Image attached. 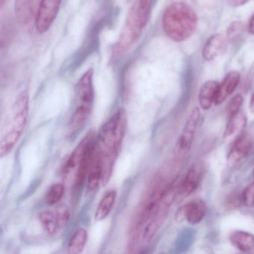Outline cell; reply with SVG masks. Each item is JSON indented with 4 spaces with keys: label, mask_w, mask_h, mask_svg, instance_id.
I'll list each match as a JSON object with an SVG mask.
<instances>
[{
    "label": "cell",
    "mask_w": 254,
    "mask_h": 254,
    "mask_svg": "<svg viewBox=\"0 0 254 254\" xmlns=\"http://www.w3.org/2000/svg\"><path fill=\"white\" fill-rule=\"evenodd\" d=\"M126 123L124 110H119L102 126L96 138L94 149L102 160L104 186L108 184L112 175L114 164L126 133Z\"/></svg>",
    "instance_id": "cell-1"
},
{
    "label": "cell",
    "mask_w": 254,
    "mask_h": 254,
    "mask_svg": "<svg viewBox=\"0 0 254 254\" xmlns=\"http://www.w3.org/2000/svg\"><path fill=\"white\" fill-rule=\"evenodd\" d=\"M197 26V14L184 2L171 4L163 14V30L175 42L187 41L194 33Z\"/></svg>",
    "instance_id": "cell-2"
},
{
    "label": "cell",
    "mask_w": 254,
    "mask_h": 254,
    "mask_svg": "<svg viewBox=\"0 0 254 254\" xmlns=\"http://www.w3.org/2000/svg\"><path fill=\"white\" fill-rule=\"evenodd\" d=\"M77 105L69 123V130L76 131L83 127L93 111L94 102L93 69H87L80 78L76 87Z\"/></svg>",
    "instance_id": "cell-3"
},
{
    "label": "cell",
    "mask_w": 254,
    "mask_h": 254,
    "mask_svg": "<svg viewBox=\"0 0 254 254\" xmlns=\"http://www.w3.org/2000/svg\"><path fill=\"white\" fill-rule=\"evenodd\" d=\"M29 109V93L24 90L19 94L14 102L11 126L0 142V157L9 154L18 142L27 123Z\"/></svg>",
    "instance_id": "cell-4"
},
{
    "label": "cell",
    "mask_w": 254,
    "mask_h": 254,
    "mask_svg": "<svg viewBox=\"0 0 254 254\" xmlns=\"http://www.w3.org/2000/svg\"><path fill=\"white\" fill-rule=\"evenodd\" d=\"M144 29L145 27L141 23L136 14V8L133 6L127 15L120 40L116 47V56H122L125 53H127L137 42Z\"/></svg>",
    "instance_id": "cell-5"
},
{
    "label": "cell",
    "mask_w": 254,
    "mask_h": 254,
    "mask_svg": "<svg viewBox=\"0 0 254 254\" xmlns=\"http://www.w3.org/2000/svg\"><path fill=\"white\" fill-rule=\"evenodd\" d=\"M62 0H41L36 19L35 26L38 33L47 32L57 17Z\"/></svg>",
    "instance_id": "cell-6"
},
{
    "label": "cell",
    "mask_w": 254,
    "mask_h": 254,
    "mask_svg": "<svg viewBox=\"0 0 254 254\" xmlns=\"http://www.w3.org/2000/svg\"><path fill=\"white\" fill-rule=\"evenodd\" d=\"M206 214V204L201 199H195L178 209L175 215V219L180 221H186L190 224L200 223Z\"/></svg>",
    "instance_id": "cell-7"
},
{
    "label": "cell",
    "mask_w": 254,
    "mask_h": 254,
    "mask_svg": "<svg viewBox=\"0 0 254 254\" xmlns=\"http://www.w3.org/2000/svg\"><path fill=\"white\" fill-rule=\"evenodd\" d=\"M93 132L87 133L71 154L64 168L63 172L66 176L77 169L84 156L93 148L96 141Z\"/></svg>",
    "instance_id": "cell-8"
},
{
    "label": "cell",
    "mask_w": 254,
    "mask_h": 254,
    "mask_svg": "<svg viewBox=\"0 0 254 254\" xmlns=\"http://www.w3.org/2000/svg\"><path fill=\"white\" fill-rule=\"evenodd\" d=\"M253 146V138L248 133H242L233 142L228 155L229 164L234 165L239 163L249 154Z\"/></svg>",
    "instance_id": "cell-9"
},
{
    "label": "cell",
    "mask_w": 254,
    "mask_h": 254,
    "mask_svg": "<svg viewBox=\"0 0 254 254\" xmlns=\"http://www.w3.org/2000/svg\"><path fill=\"white\" fill-rule=\"evenodd\" d=\"M87 192L93 194L99 190V187L103 184V169L100 157L93 148L91 162L89 168L87 178Z\"/></svg>",
    "instance_id": "cell-10"
},
{
    "label": "cell",
    "mask_w": 254,
    "mask_h": 254,
    "mask_svg": "<svg viewBox=\"0 0 254 254\" xmlns=\"http://www.w3.org/2000/svg\"><path fill=\"white\" fill-rule=\"evenodd\" d=\"M200 119V109L194 108L191 111L180 137L178 145L181 150H188L192 144Z\"/></svg>",
    "instance_id": "cell-11"
},
{
    "label": "cell",
    "mask_w": 254,
    "mask_h": 254,
    "mask_svg": "<svg viewBox=\"0 0 254 254\" xmlns=\"http://www.w3.org/2000/svg\"><path fill=\"white\" fill-rule=\"evenodd\" d=\"M227 49V38L221 34L212 35L206 41L202 51L203 59L215 60L224 54Z\"/></svg>",
    "instance_id": "cell-12"
},
{
    "label": "cell",
    "mask_w": 254,
    "mask_h": 254,
    "mask_svg": "<svg viewBox=\"0 0 254 254\" xmlns=\"http://www.w3.org/2000/svg\"><path fill=\"white\" fill-rule=\"evenodd\" d=\"M247 123L248 120L246 116L242 111H239L236 115L229 117L228 123L226 126L223 134L224 140L226 142L236 140L243 133L244 130L247 126Z\"/></svg>",
    "instance_id": "cell-13"
},
{
    "label": "cell",
    "mask_w": 254,
    "mask_h": 254,
    "mask_svg": "<svg viewBox=\"0 0 254 254\" xmlns=\"http://www.w3.org/2000/svg\"><path fill=\"white\" fill-rule=\"evenodd\" d=\"M240 73L237 71H232L229 72L222 82L218 85V92H217L215 105L222 104L233 92L240 82Z\"/></svg>",
    "instance_id": "cell-14"
},
{
    "label": "cell",
    "mask_w": 254,
    "mask_h": 254,
    "mask_svg": "<svg viewBox=\"0 0 254 254\" xmlns=\"http://www.w3.org/2000/svg\"><path fill=\"white\" fill-rule=\"evenodd\" d=\"M202 171L201 166L199 164H194L190 167L181 183L180 189L183 194L190 195L197 190L201 179Z\"/></svg>",
    "instance_id": "cell-15"
},
{
    "label": "cell",
    "mask_w": 254,
    "mask_h": 254,
    "mask_svg": "<svg viewBox=\"0 0 254 254\" xmlns=\"http://www.w3.org/2000/svg\"><path fill=\"white\" fill-rule=\"evenodd\" d=\"M218 84L217 81H206L200 87L199 91L198 101L199 105L202 109L206 111L212 107V104L215 102L217 92H218Z\"/></svg>",
    "instance_id": "cell-16"
},
{
    "label": "cell",
    "mask_w": 254,
    "mask_h": 254,
    "mask_svg": "<svg viewBox=\"0 0 254 254\" xmlns=\"http://www.w3.org/2000/svg\"><path fill=\"white\" fill-rule=\"evenodd\" d=\"M232 245L242 252H250L254 250V236L243 230H236L230 234Z\"/></svg>",
    "instance_id": "cell-17"
},
{
    "label": "cell",
    "mask_w": 254,
    "mask_h": 254,
    "mask_svg": "<svg viewBox=\"0 0 254 254\" xmlns=\"http://www.w3.org/2000/svg\"><path fill=\"white\" fill-rule=\"evenodd\" d=\"M117 193L115 190H110L105 193L98 205L95 213V220L100 221L105 220L111 213L117 199Z\"/></svg>",
    "instance_id": "cell-18"
},
{
    "label": "cell",
    "mask_w": 254,
    "mask_h": 254,
    "mask_svg": "<svg viewBox=\"0 0 254 254\" xmlns=\"http://www.w3.org/2000/svg\"><path fill=\"white\" fill-rule=\"evenodd\" d=\"M35 0H15V14L21 23H27L33 15Z\"/></svg>",
    "instance_id": "cell-19"
},
{
    "label": "cell",
    "mask_w": 254,
    "mask_h": 254,
    "mask_svg": "<svg viewBox=\"0 0 254 254\" xmlns=\"http://www.w3.org/2000/svg\"><path fill=\"white\" fill-rule=\"evenodd\" d=\"M87 230L84 228L78 229L72 235L68 245V250L69 254H81L87 243Z\"/></svg>",
    "instance_id": "cell-20"
},
{
    "label": "cell",
    "mask_w": 254,
    "mask_h": 254,
    "mask_svg": "<svg viewBox=\"0 0 254 254\" xmlns=\"http://www.w3.org/2000/svg\"><path fill=\"white\" fill-rule=\"evenodd\" d=\"M39 221L43 228L49 234H55L60 230L55 211H44L41 212L39 215Z\"/></svg>",
    "instance_id": "cell-21"
},
{
    "label": "cell",
    "mask_w": 254,
    "mask_h": 254,
    "mask_svg": "<svg viewBox=\"0 0 254 254\" xmlns=\"http://www.w3.org/2000/svg\"><path fill=\"white\" fill-rule=\"evenodd\" d=\"M152 2L153 0H138L137 3L134 5L136 14L144 27L146 26L149 20Z\"/></svg>",
    "instance_id": "cell-22"
},
{
    "label": "cell",
    "mask_w": 254,
    "mask_h": 254,
    "mask_svg": "<svg viewBox=\"0 0 254 254\" xmlns=\"http://www.w3.org/2000/svg\"><path fill=\"white\" fill-rule=\"evenodd\" d=\"M64 186L62 184H56L52 186L47 194H46L45 200L48 204L54 205L59 203L64 194Z\"/></svg>",
    "instance_id": "cell-23"
},
{
    "label": "cell",
    "mask_w": 254,
    "mask_h": 254,
    "mask_svg": "<svg viewBox=\"0 0 254 254\" xmlns=\"http://www.w3.org/2000/svg\"><path fill=\"white\" fill-rule=\"evenodd\" d=\"M56 216H57L58 223L60 230L63 229L67 224L69 219V210L67 206L65 205H61L59 207L56 208Z\"/></svg>",
    "instance_id": "cell-24"
},
{
    "label": "cell",
    "mask_w": 254,
    "mask_h": 254,
    "mask_svg": "<svg viewBox=\"0 0 254 254\" xmlns=\"http://www.w3.org/2000/svg\"><path fill=\"white\" fill-rule=\"evenodd\" d=\"M244 99L242 95L238 94L233 96L230 99V102L227 107V111H228L229 117L232 116L236 115V114L241 111V108L243 105Z\"/></svg>",
    "instance_id": "cell-25"
},
{
    "label": "cell",
    "mask_w": 254,
    "mask_h": 254,
    "mask_svg": "<svg viewBox=\"0 0 254 254\" xmlns=\"http://www.w3.org/2000/svg\"><path fill=\"white\" fill-rule=\"evenodd\" d=\"M242 200L246 206H254V182L245 187L242 193Z\"/></svg>",
    "instance_id": "cell-26"
},
{
    "label": "cell",
    "mask_w": 254,
    "mask_h": 254,
    "mask_svg": "<svg viewBox=\"0 0 254 254\" xmlns=\"http://www.w3.org/2000/svg\"><path fill=\"white\" fill-rule=\"evenodd\" d=\"M244 31V24L242 22L235 21L229 26L227 29V38L233 40L239 37Z\"/></svg>",
    "instance_id": "cell-27"
},
{
    "label": "cell",
    "mask_w": 254,
    "mask_h": 254,
    "mask_svg": "<svg viewBox=\"0 0 254 254\" xmlns=\"http://www.w3.org/2000/svg\"><path fill=\"white\" fill-rule=\"evenodd\" d=\"M229 3L233 6L238 7L241 5H245L247 2H249L251 0H228Z\"/></svg>",
    "instance_id": "cell-28"
},
{
    "label": "cell",
    "mask_w": 254,
    "mask_h": 254,
    "mask_svg": "<svg viewBox=\"0 0 254 254\" xmlns=\"http://www.w3.org/2000/svg\"><path fill=\"white\" fill-rule=\"evenodd\" d=\"M248 31H249L250 33L254 35V14L251 17L249 24H248Z\"/></svg>",
    "instance_id": "cell-29"
},
{
    "label": "cell",
    "mask_w": 254,
    "mask_h": 254,
    "mask_svg": "<svg viewBox=\"0 0 254 254\" xmlns=\"http://www.w3.org/2000/svg\"><path fill=\"white\" fill-rule=\"evenodd\" d=\"M250 108L251 111L254 113V93L251 96V101H250Z\"/></svg>",
    "instance_id": "cell-30"
},
{
    "label": "cell",
    "mask_w": 254,
    "mask_h": 254,
    "mask_svg": "<svg viewBox=\"0 0 254 254\" xmlns=\"http://www.w3.org/2000/svg\"><path fill=\"white\" fill-rule=\"evenodd\" d=\"M6 2L7 0H0V6L3 7Z\"/></svg>",
    "instance_id": "cell-31"
},
{
    "label": "cell",
    "mask_w": 254,
    "mask_h": 254,
    "mask_svg": "<svg viewBox=\"0 0 254 254\" xmlns=\"http://www.w3.org/2000/svg\"><path fill=\"white\" fill-rule=\"evenodd\" d=\"M253 175H254V171H253Z\"/></svg>",
    "instance_id": "cell-32"
}]
</instances>
